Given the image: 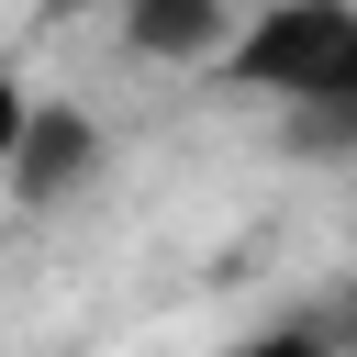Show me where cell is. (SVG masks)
Segmentation results:
<instances>
[{
    "mask_svg": "<svg viewBox=\"0 0 357 357\" xmlns=\"http://www.w3.org/2000/svg\"><path fill=\"white\" fill-rule=\"evenodd\" d=\"M279 134H290V156H357V78L290 89V100H279Z\"/></svg>",
    "mask_w": 357,
    "mask_h": 357,
    "instance_id": "cell-4",
    "label": "cell"
},
{
    "mask_svg": "<svg viewBox=\"0 0 357 357\" xmlns=\"http://www.w3.org/2000/svg\"><path fill=\"white\" fill-rule=\"evenodd\" d=\"M45 11H56V22H67V11H123V0H45Z\"/></svg>",
    "mask_w": 357,
    "mask_h": 357,
    "instance_id": "cell-7",
    "label": "cell"
},
{
    "mask_svg": "<svg viewBox=\"0 0 357 357\" xmlns=\"http://www.w3.org/2000/svg\"><path fill=\"white\" fill-rule=\"evenodd\" d=\"M223 33H234V0H123V45L145 67H201L223 56Z\"/></svg>",
    "mask_w": 357,
    "mask_h": 357,
    "instance_id": "cell-3",
    "label": "cell"
},
{
    "mask_svg": "<svg viewBox=\"0 0 357 357\" xmlns=\"http://www.w3.org/2000/svg\"><path fill=\"white\" fill-rule=\"evenodd\" d=\"M335 78H357V0H268L245 33H223V89L245 100H290Z\"/></svg>",
    "mask_w": 357,
    "mask_h": 357,
    "instance_id": "cell-1",
    "label": "cell"
},
{
    "mask_svg": "<svg viewBox=\"0 0 357 357\" xmlns=\"http://www.w3.org/2000/svg\"><path fill=\"white\" fill-rule=\"evenodd\" d=\"M0 178H11V201H22V212L78 201V190L100 178V123H89L78 100H22V134L0 145Z\"/></svg>",
    "mask_w": 357,
    "mask_h": 357,
    "instance_id": "cell-2",
    "label": "cell"
},
{
    "mask_svg": "<svg viewBox=\"0 0 357 357\" xmlns=\"http://www.w3.org/2000/svg\"><path fill=\"white\" fill-rule=\"evenodd\" d=\"M245 357H335V346H324V335H312V324H279V335H257V346H245Z\"/></svg>",
    "mask_w": 357,
    "mask_h": 357,
    "instance_id": "cell-5",
    "label": "cell"
},
{
    "mask_svg": "<svg viewBox=\"0 0 357 357\" xmlns=\"http://www.w3.org/2000/svg\"><path fill=\"white\" fill-rule=\"evenodd\" d=\"M22 100H33V89H22V78H11V67H0V145H11V134H22Z\"/></svg>",
    "mask_w": 357,
    "mask_h": 357,
    "instance_id": "cell-6",
    "label": "cell"
}]
</instances>
